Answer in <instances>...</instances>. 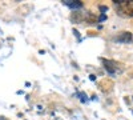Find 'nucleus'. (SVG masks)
<instances>
[{"instance_id": "f257e3e1", "label": "nucleus", "mask_w": 133, "mask_h": 120, "mask_svg": "<svg viewBox=\"0 0 133 120\" xmlns=\"http://www.w3.org/2000/svg\"><path fill=\"white\" fill-rule=\"evenodd\" d=\"M113 3L121 16L124 17L133 16V0H113Z\"/></svg>"}, {"instance_id": "f03ea898", "label": "nucleus", "mask_w": 133, "mask_h": 120, "mask_svg": "<svg viewBox=\"0 0 133 120\" xmlns=\"http://www.w3.org/2000/svg\"><path fill=\"white\" fill-rule=\"evenodd\" d=\"M103 64H104L105 71L108 73H110V75H116V73H121V72H123V67H121L118 63L113 61V60H105V59H103Z\"/></svg>"}, {"instance_id": "7ed1b4c3", "label": "nucleus", "mask_w": 133, "mask_h": 120, "mask_svg": "<svg viewBox=\"0 0 133 120\" xmlns=\"http://www.w3.org/2000/svg\"><path fill=\"white\" fill-rule=\"evenodd\" d=\"M132 34L130 32H121V34L118 36L115 37V41L117 43H124V44H127V43H130L132 41Z\"/></svg>"}, {"instance_id": "20e7f679", "label": "nucleus", "mask_w": 133, "mask_h": 120, "mask_svg": "<svg viewBox=\"0 0 133 120\" xmlns=\"http://www.w3.org/2000/svg\"><path fill=\"white\" fill-rule=\"evenodd\" d=\"M63 4H65L66 7H69L72 9H77V8L83 7V3L80 2V0H64Z\"/></svg>"}]
</instances>
